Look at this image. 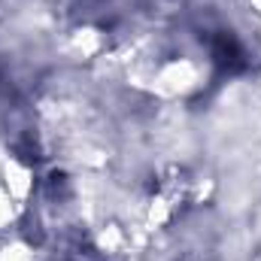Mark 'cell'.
Masks as SVG:
<instances>
[{
    "label": "cell",
    "mask_w": 261,
    "mask_h": 261,
    "mask_svg": "<svg viewBox=\"0 0 261 261\" xmlns=\"http://www.w3.org/2000/svg\"><path fill=\"white\" fill-rule=\"evenodd\" d=\"M210 52H213V61L222 67V70H228V73H237V70H243V67L249 64V61H246V52H243V46H240V40L231 37L228 31H219V34L210 40Z\"/></svg>",
    "instance_id": "6da1fadb"
}]
</instances>
